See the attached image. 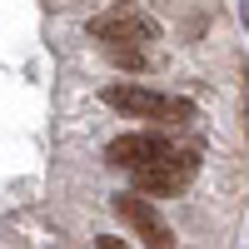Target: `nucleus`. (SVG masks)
I'll list each match as a JSON object with an SVG mask.
<instances>
[{
	"label": "nucleus",
	"instance_id": "1",
	"mask_svg": "<svg viewBox=\"0 0 249 249\" xmlns=\"http://www.w3.org/2000/svg\"><path fill=\"white\" fill-rule=\"evenodd\" d=\"M105 105L130 115V120H195L190 100H170V95H155L144 85H105Z\"/></svg>",
	"mask_w": 249,
	"mask_h": 249
},
{
	"label": "nucleus",
	"instance_id": "2",
	"mask_svg": "<svg viewBox=\"0 0 249 249\" xmlns=\"http://www.w3.org/2000/svg\"><path fill=\"white\" fill-rule=\"evenodd\" d=\"M130 175H135V184L144 195H179V190H190V179L199 175V150H170L155 164H140Z\"/></svg>",
	"mask_w": 249,
	"mask_h": 249
},
{
	"label": "nucleus",
	"instance_id": "4",
	"mask_svg": "<svg viewBox=\"0 0 249 249\" xmlns=\"http://www.w3.org/2000/svg\"><path fill=\"white\" fill-rule=\"evenodd\" d=\"M115 214L130 224V230L144 239V244H155V249H164V244H175V230H170V219H164L150 199H140V195H115Z\"/></svg>",
	"mask_w": 249,
	"mask_h": 249
},
{
	"label": "nucleus",
	"instance_id": "6",
	"mask_svg": "<svg viewBox=\"0 0 249 249\" xmlns=\"http://www.w3.org/2000/svg\"><path fill=\"white\" fill-rule=\"evenodd\" d=\"M110 60H115V65H130V70H144L140 45H110Z\"/></svg>",
	"mask_w": 249,
	"mask_h": 249
},
{
	"label": "nucleus",
	"instance_id": "3",
	"mask_svg": "<svg viewBox=\"0 0 249 249\" xmlns=\"http://www.w3.org/2000/svg\"><path fill=\"white\" fill-rule=\"evenodd\" d=\"M90 35L100 45H150V40H160V25L135 5H115L90 20Z\"/></svg>",
	"mask_w": 249,
	"mask_h": 249
},
{
	"label": "nucleus",
	"instance_id": "5",
	"mask_svg": "<svg viewBox=\"0 0 249 249\" xmlns=\"http://www.w3.org/2000/svg\"><path fill=\"white\" fill-rule=\"evenodd\" d=\"M160 155H170V140H164V135H120V140H110V150H105V160L120 164V170L155 164Z\"/></svg>",
	"mask_w": 249,
	"mask_h": 249
}]
</instances>
